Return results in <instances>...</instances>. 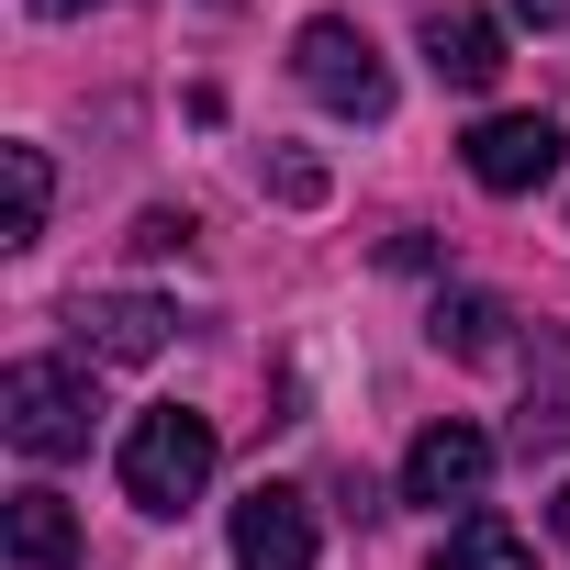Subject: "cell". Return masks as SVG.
<instances>
[{
  "mask_svg": "<svg viewBox=\"0 0 570 570\" xmlns=\"http://www.w3.org/2000/svg\"><path fill=\"white\" fill-rule=\"evenodd\" d=\"M548 525H559V537H570V481H559V492H548Z\"/></svg>",
  "mask_w": 570,
  "mask_h": 570,
  "instance_id": "2e32d148",
  "label": "cell"
},
{
  "mask_svg": "<svg viewBox=\"0 0 570 570\" xmlns=\"http://www.w3.org/2000/svg\"><path fill=\"white\" fill-rule=\"evenodd\" d=\"M436 570H537V537L503 525V514H459L436 537Z\"/></svg>",
  "mask_w": 570,
  "mask_h": 570,
  "instance_id": "30bf717a",
  "label": "cell"
},
{
  "mask_svg": "<svg viewBox=\"0 0 570 570\" xmlns=\"http://www.w3.org/2000/svg\"><path fill=\"white\" fill-rule=\"evenodd\" d=\"M414 35H425V68H436L448 90H492V79H503V23L459 12V0H436V12H425Z\"/></svg>",
  "mask_w": 570,
  "mask_h": 570,
  "instance_id": "ba28073f",
  "label": "cell"
},
{
  "mask_svg": "<svg viewBox=\"0 0 570 570\" xmlns=\"http://www.w3.org/2000/svg\"><path fill=\"white\" fill-rule=\"evenodd\" d=\"M448 358H492L503 347V303L492 292H436V325H425Z\"/></svg>",
  "mask_w": 570,
  "mask_h": 570,
  "instance_id": "8fae6325",
  "label": "cell"
},
{
  "mask_svg": "<svg viewBox=\"0 0 570 570\" xmlns=\"http://www.w3.org/2000/svg\"><path fill=\"white\" fill-rule=\"evenodd\" d=\"M268 190H279V202H325V168H314V157H268Z\"/></svg>",
  "mask_w": 570,
  "mask_h": 570,
  "instance_id": "4fadbf2b",
  "label": "cell"
},
{
  "mask_svg": "<svg viewBox=\"0 0 570 570\" xmlns=\"http://www.w3.org/2000/svg\"><path fill=\"white\" fill-rule=\"evenodd\" d=\"M481 481H492V436L459 414L403 448V503H481Z\"/></svg>",
  "mask_w": 570,
  "mask_h": 570,
  "instance_id": "52a82bcc",
  "label": "cell"
},
{
  "mask_svg": "<svg viewBox=\"0 0 570 570\" xmlns=\"http://www.w3.org/2000/svg\"><path fill=\"white\" fill-rule=\"evenodd\" d=\"M514 12H525V23H570V0H514Z\"/></svg>",
  "mask_w": 570,
  "mask_h": 570,
  "instance_id": "9a60e30c",
  "label": "cell"
},
{
  "mask_svg": "<svg viewBox=\"0 0 570 570\" xmlns=\"http://www.w3.org/2000/svg\"><path fill=\"white\" fill-rule=\"evenodd\" d=\"M0 168H12V235H0V246H35L46 202H57V168H46V146H0Z\"/></svg>",
  "mask_w": 570,
  "mask_h": 570,
  "instance_id": "7c38bea8",
  "label": "cell"
},
{
  "mask_svg": "<svg viewBox=\"0 0 570 570\" xmlns=\"http://www.w3.org/2000/svg\"><path fill=\"white\" fill-rule=\"evenodd\" d=\"M135 246H146V257H179V246H190V213H135Z\"/></svg>",
  "mask_w": 570,
  "mask_h": 570,
  "instance_id": "5bb4252c",
  "label": "cell"
},
{
  "mask_svg": "<svg viewBox=\"0 0 570 570\" xmlns=\"http://www.w3.org/2000/svg\"><path fill=\"white\" fill-rule=\"evenodd\" d=\"M90 425H101L90 358H12L0 370V436H12L23 459H79Z\"/></svg>",
  "mask_w": 570,
  "mask_h": 570,
  "instance_id": "6da1fadb",
  "label": "cell"
},
{
  "mask_svg": "<svg viewBox=\"0 0 570 570\" xmlns=\"http://www.w3.org/2000/svg\"><path fill=\"white\" fill-rule=\"evenodd\" d=\"M292 68H303V90L325 101V112H347V124H381L392 112V68H381V46L358 35V23H303V46H292Z\"/></svg>",
  "mask_w": 570,
  "mask_h": 570,
  "instance_id": "3957f363",
  "label": "cell"
},
{
  "mask_svg": "<svg viewBox=\"0 0 570 570\" xmlns=\"http://www.w3.org/2000/svg\"><path fill=\"white\" fill-rule=\"evenodd\" d=\"M559 157H570V146H559L548 112H492V124H470V179L503 190V202L537 190V179H559Z\"/></svg>",
  "mask_w": 570,
  "mask_h": 570,
  "instance_id": "277c9868",
  "label": "cell"
},
{
  "mask_svg": "<svg viewBox=\"0 0 570 570\" xmlns=\"http://www.w3.org/2000/svg\"><path fill=\"white\" fill-rule=\"evenodd\" d=\"M0 537H12V559H23V570H79V514H68V492H46V481H23V492H12Z\"/></svg>",
  "mask_w": 570,
  "mask_h": 570,
  "instance_id": "9c48e42d",
  "label": "cell"
},
{
  "mask_svg": "<svg viewBox=\"0 0 570 570\" xmlns=\"http://www.w3.org/2000/svg\"><path fill=\"white\" fill-rule=\"evenodd\" d=\"M213 459H224L213 414H190V403H146V414H135V436H124V503L179 514V503H202Z\"/></svg>",
  "mask_w": 570,
  "mask_h": 570,
  "instance_id": "7a4b0ae2",
  "label": "cell"
},
{
  "mask_svg": "<svg viewBox=\"0 0 570 570\" xmlns=\"http://www.w3.org/2000/svg\"><path fill=\"white\" fill-rule=\"evenodd\" d=\"M35 12H46V23H68V12H90V0H35Z\"/></svg>",
  "mask_w": 570,
  "mask_h": 570,
  "instance_id": "e0dca14e",
  "label": "cell"
},
{
  "mask_svg": "<svg viewBox=\"0 0 570 570\" xmlns=\"http://www.w3.org/2000/svg\"><path fill=\"white\" fill-rule=\"evenodd\" d=\"M68 336H79V358L101 370V358H157V347L179 336V314L146 303V292H79V303H68Z\"/></svg>",
  "mask_w": 570,
  "mask_h": 570,
  "instance_id": "8992f818",
  "label": "cell"
},
{
  "mask_svg": "<svg viewBox=\"0 0 570 570\" xmlns=\"http://www.w3.org/2000/svg\"><path fill=\"white\" fill-rule=\"evenodd\" d=\"M235 570H314V492L257 481L235 503Z\"/></svg>",
  "mask_w": 570,
  "mask_h": 570,
  "instance_id": "5b68a950",
  "label": "cell"
}]
</instances>
